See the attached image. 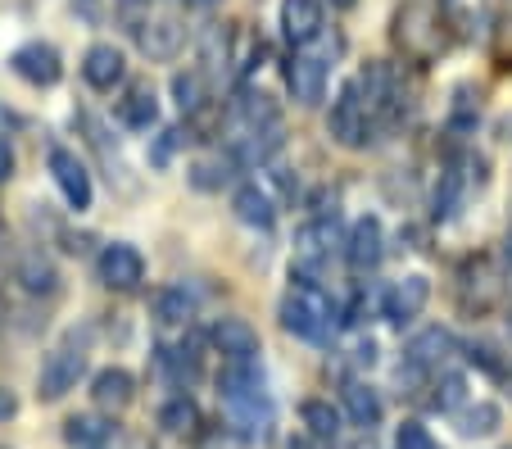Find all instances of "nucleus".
<instances>
[{
	"mask_svg": "<svg viewBox=\"0 0 512 449\" xmlns=\"http://www.w3.org/2000/svg\"><path fill=\"white\" fill-rule=\"evenodd\" d=\"M399 449H435V440L422 422H404V427H399Z\"/></svg>",
	"mask_w": 512,
	"mask_h": 449,
	"instance_id": "31",
	"label": "nucleus"
},
{
	"mask_svg": "<svg viewBox=\"0 0 512 449\" xmlns=\"http://www.w3.org/2000/svg\"><path fill=\"white\" fill-rule=\"evenodd\" d=\"M503 282H508V291H512V232H508V241H503Z\"/></svg>",
	"mask_w": 512,
	"mask_h": 449,
	"instance_id": "35",
	"label": "nucleus"
},
{
	"mask_svg": "<svg viewBox=\"0 0 512 449\" xmlns=\"http://www.w3.org/2000/svg\"><path fill=\"white\" fill-rule=\"evenodd\" d=\"M155 313L164 318V323H186V318L195 313V295L186 291V286H168V291H159Z\"/></svg>",
	"mask_w": 512,
	"mask_h": 449,
	"instance_id": "28",
	"label": "nucleus"
},
{
	"mask_svg": "<svg viewBox=\"0 0 512 449\" xmlns=\"http://www.w3.org/2000/svg\"><path fill=\"white\" fill-rule=\"evenodd\" d=\"M64 440L78 449H105L109 440V422H100L96 413H78V418L64 422Z\"/></svg>",
	"mask_w": 512,
	"mask_h": 449,
	"instance_id": "25",
	"label": "nucleus"
},
{
	"mask_svg": "<svg viewBox=\"0 0 512 449\" xmlns=\"http://www.w3.org/2000/svg\"><path fill=\"white\" fill-rule=\"evenodd\" d=\"M345 413H349V422H354V427L372 431L386 409H381V395L372 391V386H363V381H349V386H345Z\"/></svg>",
	"mask_w": 512,
	"mask_h": 449,
	"instance_id": "18",
	"label": "nucleus"
},
{
	"mask_svg": "<svg viewBox=\"0 0 512 449\" xmlns=\"http://www.w3.org/2000/svg\"><path fill=\"white\" fill-rule=\"evenodd\" d=\"M159 427L173 431V436H186V431L200 427V409H195L186 395H177V400H168L164 409H159Z\"/></svg>",
	"mask_w": 512,
	"mask_h": 449,
	"instance_id": "27",
	"label": "nucleus"
},
{
	"mask_svg": "<svg viewBox=\"0 0 512 449\" xmlns=\"http://www.w3.org/2000/svg\"><path fill=\"white\" fill-rule=\"evenodd\" d=\"M281 32L295 46H309L322 32V5L318 0H281Z\"/></svg>",
	"mask_w": 512,
	"mask_h": 449,
	"instance_id": "16",
	"label": "nucleus"
},
{
	"mask_svg": "<svg viewBox=\"0 0 512 449\" xmlns=\"http://www.w3.org/2000/svg\"><path fill=\"white\" fill-rule=\"evenodd\" d=\"M227 422L241 440H263L272 427V404L268 395H250V400H227Z\"/></svg>",
	"mask_w": 512,
	"mask_h": 449,
	"instance_id": "13",
	"label": "nucleus"
},
{
	"mask_svg": "<svg viewBox=\"0 0 512 449\" xmlns=\"http://www.w3.org/2000/svg\"><path fill=\"white\" fill-rule=\"evenodd\" d=\"M232 209H236V218H241V223H250V227H272V218H277V209H272L268 191H259L254 182L236 191Z\"/></svg>",
	"mask_w": 512,
	"mask_h": 449,
	"instance_id": "21",
	"label": "nucleus"
},
{
	"mask_svg": "<svg viewBox=\"0 0 512 449\" xmlns=\"http://www.w3.org/2000/svg\"><path fill=\"white\" fill-rule=\"evenodd\" d=\"M19 282H23L28 295H55L59 273H55V264H50L46 254H23L19 259Z\"/></svg>",
	"mask_w": 512,
	"mask_h": 449,
	"instance_id": "22",
	"label": "nucleus"
},
{
	"mask_svg": "<svg viewBox=\"0 0 512 449\" xmlns=\"http://www.w3.org/2000/svg\"><path fill=\"white\" fill-rule=\"evenodd\" d=\"M286 87L290 96L300 100V105H322V96H327V69H322V59L313 55H295L286 64Z\"/></svg>",
	"mask_w": 512,
	"mask_h": 449,
	"instance_id": "9",
	"label": "nucleus"
},
{
	"mask_svg": "<svg viewBox=\"0 0 512 449\" xmlns=\"http://www.w3.org/2000/svg\"><path fill=\"white\" fill-rule=\"evenodd\" d=\"M340 449H377V440H372V431H363V436H354V440H345Z\"/></svg>",
	"mask_w": 512,
	"mask_h": 449,
	"instance_id": "36",
	"label": "nucleus"
},
{
	"mask_svg": "<svg viewBox=\"0 0 512 449\" xmlns=\"http://www.w3.org/2000/svg\"><path fill=\"white\" fill-rule=\"evenodd\" d=\"M277 146H281V127L241 132V137H236V146H232V159H241V164H263V159H268Z\"/></svg>",
	"mask_w": 512,
	"mask_h": 449,
	"instance_id": "24",
	"label": "nucleus"
},
{
	"mask_svg": "<svg viewBox=\"0 0 512 449\" xmlns=\"http://www.w3.org/2000/svg\"><path fill=\"white\" fill-rule=\"evenodd\" d=\"M10 64H14V73H19L23 82H32V87H55L59 73H64L59 50L46 46V41H28V46H19Z\"/></svg>",
	"mask_w": 512,
	"mask_h": 449,
	"instance_id": "5",
	"label": "nucleus"
},
{
	"mask_svg": "<svg viewBox=\"0 0 512 449\" xmlns=\"http://www.w3.org/2000/svg\"><path fill=\"white\" fill-rule=\"evenodd\" d=\"M123 5H145V0H123Z\"/></svg>",
	"mask_w": 512,
	"mask_h": 449,
	"instance_id": "38",
	"label": "nucleus"
},
{
	"mask_svg": "<svg viewBox=\"0 0 512 449\" xmlns=\"http://www.w3.org/2000/svg\"><path fill=\"white\" fill-rule=\"evenodd\" d=\"M14 177V146L0 137V182H10Z\"/></svg>",
	"mask_w": 512,
	"mask_h": 449,
	"instance_id": "33",
	"label": "nucleus"
},
{
	"mask_svg": "<svg viewBox=\"0 0 512 449\" xmlns=\"http://www.w3.org/2000/svg\"><path fill=\"white\" fill-rule=\"evenodd\" d=\"M14 409H19V400H14V395L5 391V386H0V422H5V418H14Z\"/></svg>",
	"mask_w": 512,
	"mask_h": 449,
	"instance_id": "34",
	"label": "nucleus"
},
{
	"mask_svg": "<svg viewBox=\"0 0 512 449\" xmlns=\"http://www.w3.org/2000/svg\"><path fill=\"white\" fill-rule=\"evenodd\" d=\"M173 96H177V105H182V114H200L204 78H200V73H177V78H173Z\"/></svg>",
	"mask_w": 512,
	"mask_h": 449,
	"instance_id": "29",
	"label": "nucleus"
},
{
	"mask_svg": "<svg viewBox=\"0 0 512 449\" xmlns=\"http://www.w3.org/2000/svg\"><path fill=\"white\" fill-rule=\"evenodd\" d=\"M141 277H145V259L132 245L127 241L105 245V254H100V282H105L109 291H136Z\"/></svg>",
	"mask_w": 512,
	"mask_h": 449,
	"instance_id": "4",
	"label": "nucleus"
},
{
	"mask_svg": "<svg viewBox=\"0 0 512 449\" xmlns=\"http://www.w3.org/2000/svg\"><path fill=\"white\" fill-rule=\"evenodd\" d=\"M449 350H454V336L445 332V327H426V332H417L413 341H408V372H435L440 363L449 359Z\"/></svg>",
	"mask_w": 512,
	"mask_h": 449,
	"instance_id": "11",
	"label": "nucleus"
},
{
	"mask_svg": "<svg viewBox=\"0 0 512 449\" xmlns=\"http://www.w3.org/2000/svg\"><path fill=\"white\" fill-rule=\"evenodd\" d=\"M118 118H123L127 127H136V132H145V127H155L159 118V100L150 87H132L123 100H118Z\"/></svg>",
	"mask_w": 512,
	"mask_h": 449,
	"instance_id": "19",
	"label": "nucleus"
},
{
	"mask_svg": "<svg viewBox=\"0 0 512 449\" xmlns=\"http://www.w3.org/2000/svg\"><path fill=\"white\" fill-rule=\"evenodd\" d=\"M281 327L304 336V341H322L336 327V304H331V295L322 286L295 282L286 291V300H281Z\"/></svg>",
	"mask_w": 512,
	"mask_h": 449,
	"instance_id": "1",
	"label": "nucleus"
},
{
	"mask_svg": "<svg viewBox=\"0 0 512 449\" xmlns=\"http://www.w3.org/2000/svg\"><path fill=\"white\" fill-rule=\"evenodd\" d=\"M300 418H304V427H309V436H313V440H336V431H340V413L331 409L327 400H304Z\"/></svg>",
	"mask_w": 512,
	"mask_h": 449,
	"instance_id": "26",
	"label": "nucleus"
},
{
	"mask_svg": "<svg viewBox=\"0 0 512 449\" xmlns=\"http://www.w3.org/2000/svg\"><path fill=\"white\" fill-rule=\"evenodd\" d=\"M136 41H141V50L150 59H177V50H182V41H186V28H182V19H173V14H159V19L141 23Z\"/></svg>",
	"mask_w": 512,
	"mask_h": 449,
	"instance_id": "10",
	"label": "nucleus"
},
{
	"mask_svg": "<svg viewBox=\"0 0 512 449\" xmlns=\"http://www.w3.org/2000/svg\"><path fill=\"white\" fill-rule=\"evenodd\" d=\"M50 173H55V186L64 191V200L73 209H87L91 205V173H87V164H82L73 150H50Z\"/></svg>",
	"mask_w": 512,
	"mask_h": 449,
	"instance_id": "7",
	"label": "nucleus"
},
{
	"mask_svg": "<svg viewBox=\"0 0 512 449\" xmlns=\"http://www.w3.org/2000/svg\"><path fill=\"white\" fill-rule=\"evenodd\" d=\"M463 391H467V381H463V377H454V372H449V377L440 381V395H435V409H445V413H458V409H463Z\"/></svg>",
	"mask_w": 512,
	"mask_h": 449,
	"instance_id": "30",
	"label": "nucleus"
},
{
	"mask_svg": "<svg viewBox=\"0 0 512 449\" xmlns=\"http://www.w3.org/2000/svg\"><path fill=\"white\" fill-rule=\"evenodd\" d=\"M213 345L232 363H254V354H259V332H254L245 318H218V323H213Z\"/></svg>",
	"mask_w": 512,
	"mask_h": 449,
	"instance_id": "12",
	"label": "nucleus"
},
{
	"mask_svg": "<svg viewBox=\"0 0 512 449\" xmlns=\"http://www.w3.org/2000/svg\"><path fill=\"white\" fill-rule=\"evenodd\" d=\"M191 173H195V186H218L227 177V159H200Z\"/></svg>",
	"mask_w": 512,
	"mask_h": 449,
	"instance_id": "32",
	"label": "nucleus"
},
{
	"mask_svg": "<svg viewBox=\"0 0 512 449\" xmlns=\"http://www.w3.org/2000/svg\"><path fill=\"white\" fill-rule=\"evenodd\" d=\"M349 236H340V223L336 218H318V223L300 227V236H295V254H300L304 264H318V259H327L331 250H340Z\"/></svg>",
	"mask_w": 512,
	"mask_h": 449,
	"instance_id": "15",
	"label": "nucleus"
},
{
	"mask_svg": "<svg viewBox=\"0 0 512 449\" xmlns=\"http://www.w3.org/2000/svg\"><path fill=\"white\" fill-rule=\"evenodd\" d=\"M91 395H96L100 409H127L136 395V381H132V372H123V368H105L91 381Z\"/></svg>",
	"mask_w": 512,
	"mask_h": 449,
	"instance_id": "17",
	"label": "nucleus"
},
{
	"mask_svg": "<svg viewBox=\"0 0 512 449\" xmlns=\"http://www.w3.org/2000/svg\"><path fill=\"white\" fill-rule=\"evenodd\" d=\"M454 427H458V436H494L499 431V404H490V400L463 404L454 413Z\"/></svg>",
	"mask_w": 512,
	"mask_h": 449,
	"instance_id": "20",
	"label": "nucleus"
},
{
	"mask_svg": "<svg viewBox=\"0 0 512 449\" xmlns=\"http://www.w3.org/2000/svg\"><path fill=\"white\" fill-rule=\"evenodd\" d=\"M336 5H340V10H349V5H354V0H336Z\"/></svg>",
	"mask_w": 512,
	"mask_h": 449,
	"instance_id": "37",
	"label": "nucleus"
},
{
	"mask_svg": "<svg viewBox=\"0 0 512 449\" xmlns=\"http://www.w3.org/2000/svg\"><path fill=\"white\" fill-rule=\"evenodd\" d=\"M381 254H386V232H381L377 218H358L354 232L345 241V259L354 273H368V268L381 264Z\"/></svg>",
	"mask_w": 512,
	"mask_h": 449,
	"instance_id": "8",
	"label": "nucleus"
},
{
	"mask_svg": "<svg viewBox=\"0 0 512 449\" xmlns=\"http://www.w3.org/2000/svg\"><path fill=\"white\" fill-rule=\"evenodd\" d=\"M82 78H87L96 91H114L118 82L127 78L123 50H118V46H91L87 59H82Z\"/></svg>",
	"mask_w": 512,
	"mask_h": 449,
	"instance_id": "14",
	"label": "nucleus"
},
{
	"mask_svg": "<svg viewBox=\"0 0 512 449\" xmlns=\"http://www.w3.org/2000/svg\"><path fill=\"white\" fill-rule=\"evenodd\" d=\"M327 132H331V141L345 150H358L372 141V109L358 100L354 87L336 96V105H331V114H327Z\"/></svg>",
	"mask_w": 512,
	"mask_h": 449,
	"instance_id": "2",
	"label": "nucleus"
},
{
	"mask_svg": "<svg viewBox=\"0 0 512 449\" xmlns=\"http://www.w3.org/2000/svg\"><path fill=\"white\" fill-rule=\"evenodd\" d=\"M82 372H87V354L73 350V345H59V350H50L46 363H41L37 395L41 400H64V395L78 386Z\"/></svg>",
	"mask_w": 512,
	"mask_h": 449,
	"instance_id": "3",
	"label": "nucleus"
},
{
	"mask_svg": "<svg viewBox=\"0 0 512 449\" xmlns=\"http://www.w3.org/2000/svg\"><path fill=\"white\" fill-rule=\"evenodd\" d=\"M236 118H241L245 132H263V127H281L277 123V105H272L263 91H241L236 100Z\"/></svg>",
	"mask_w": 512,
	"mask_h": 449,
	"instance_id": "23",
	"label": "nucleus"
},
{
	"mask_svg": "<svg viewBox=\"0 0 512 449\" xmlns=\"http://www.w3.org/2000/svg\"><path fill=\"white\" fill-rule=\"evenodd\" d=\"M426 300H431V282H426L422 273H408V277H399L395 286L386 291V300H381V309H386V318L390 323H413L417 313L426 309Z\"/></svg>",
	"mask_w": 512,
	"mask_h": 449,
	"instance_id": "6",
	"label": "nucleus"
}]
</instances>
